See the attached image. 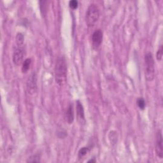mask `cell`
<instances>
[{
	"mask_svg": "<svg viewBox=\"0 0 163 163\" xmlns=\"http://www.w3.org/2000/svg\"><path fill=\"white\" fill-rule=\"evenodd\" d=\"M24 56V49L23 47H17L13 54V62L15 65L19 66Z\"/></svg>",
	"mask_w": 163,
	"mask_h": 163,
	"instance_id": "cell-6",
	"label": "cell"
},
{
	"mask_svg": "<svg viewBox=\"0 0 163 163\" xmlns=\"http://www.w3.org/2000/svg\"><path fill=\"white\" fill-rule=\"evenodd\" d=\"M55 78L57 83L63 86L67 82V66L64 57H59L56 61L55 67Z\"/></svg>",
	"mask_w": 163,
	"mask_h": 163,
	"instance_id": "cell-1",
	"label": "cell"
},
{
	"mask_svg": "<svg viewBox=\"0 0 163 163\" xmlns=\"http://www.w3.org/2000/svg\"><path fill=\"white\" fill-rule=\"evenodd\" d=\"M37 75H36L35 73H33L29 75L27 81V90L29 94H33L37 90Z\"/></svg>",
	"mask_w": 163,
	"mask_h": 163,
	"instance_id": "cell-4",
	"label": "cell"
},
{
	"mask_svg": "<svg viewBox=\"0 0 163 163\" xmlns=\"http://www.w3.org/2000/svg\"><path fill=\"white\" fill-rule=\"evenodd\" d=\"M76 108H77V113L78 119L80 120V121H84L85 120V113H84V109L82 104L80 101H77Z\"/></svg>",
	"mask_w": 163,
	"mask_h": 163,
	"instance_id": "cell-9",
	"label": "cell"
},
{
	"mask_svg": "<svg viewBox=\"0 0 163 163\" xmlns=\"http://www.w3.org/2000/svg\"><path fill=\"white\" fill-rule=\"evenodd\" d=\"M88 162H96V160L95 159H90L88 161Z\"/></svg>",
	"mask_w": 163,
	"mask_h": 163,
	"instance_id": "cell-18",
	"label": "cell"
},
{
	"mask_svg": "<svg viewBox=\"0 0 163 163\" xmlns=\"http://www.w3.org/2000/svg\"><path fill=\"white\" fill-rule=\"evenodd\" d=\"M99 17V10L96 4L89 6L86 14V22L88 27H93L98 22Z\"/></svg>",
	"mask_w": 163,
	"mask_h": 163,
	"instance_id": "cell-2",
	"label": "cell"
},
{
	"mask_svg": "<svg viewBox=\"0 0 163 163\" xmlns=\"http://www.w3.org/2000/svg\"><path fill=\"white\" fill-rule=\"evenodd\" d=\"M137 105L140 110H143L145 108V101L143 98H138L137 100Z\"/></svg>",
	"mask_w": 163,
	"mask_h": 163,
	"instance_id": "cell-14",
	"label": "cell"
},
{
	"mask_svg": "<svg viewBox=\"0 0 163 163\" xmlns=\"http://www.w3.org/2000/svg\"><path fill=\"white\" fill-rule=\"evenodd\" d=\"M31 63V59L30 58L26 59L25 61H24L22 67V71L23 73H26V72L29 70Z\"/></svg>",
	"mask_w": 163,
	"mask_h": 163,
	"instance_id": "cell-10",
	"label": "cell"
},
{
	"mask_svg": "<svg viewBox=\"0 0 163 163\" xmlns=\"http://www.w3.org/2000/svg\"><path fill=\"white\" fill-rule=\"evenodd\" d=\"M40 11L43 16H45L48 9V5L47 1H40Z\"/></svg>",
	"mask_w": 163,
	"mask_h": 163,
	"instance_id": "cell-11",
	"label": "cell"
},
{
	"mask_svg": "<svg viewBox=\"0 0 163 163\" xmlns=\"http://www.w3.org/2000/svg\"><path fill=\"white\" fill-rule=\"evenodd\" d=\"M162 45H161L159 46V48L158 50V52H157L156 54V58L158 60V61H161L162 58Z\"/></svg>",
	"mask_w": 163,
	"mask_h": 163,
	"instance_id": "cell-16",
	"label": "cell"
},
{
	"mask_svg": "<svg viewBox=\"0 0 163 163\" xmlns=\"http://www.w3.org/2000/svg\"><path fill=\"white\" fill-rule=\"evenodd\" d=\"M89 151V148L87 147H82V148H80L78 151V158L79 159H82V158H83L84 156H85Z\"/></svg>",
	"mask_w": 163,
	"mask_h": 163,
	"instance_id": "cell-13",
	"label": "cell"
},
{
	"mask_svg": "<svg viewBox=\"0 0 163 163\" xmlns=\"http://www.w3.org/2000/svg\"><path fill=\"white\" fill-rule=\"evenodd\" d=\"M78 3L77 1H76V0H71V1H70L69 2V5H70V7L72 9H76L78 7Z\"/></svg>",
	"mask_w": 163,
	"mask_h": 163,
	"instance_id": "cell-17",
	"label": "cell"
},
{
	"mask_svg": "<svg viewBox=\"0 0 163 163\" xmlns=\"http://www.w3.org/2000/svg\"><path fill=\"white\" fill-rule=\"evenodd\" d=\"M40 157L39 155H34L31 157H30L28 160V162H40Z\"/></svg>",
	"mask_w": 163,
	"mask_h": 163,
	"instance_id": "cell-15",
	"label": "cell"
},
{
	"mask_svg": "<svg viewBox=\"0 0 163 163\" xmlns=\"http://www.w3.org/2000/svg\"><path fill=\"white\" fill-rule=\"evenodd\" d=\"M24 35L19 33L17 34L16 36V43L17 47H23V44H24Z\"/></svg>",
	"mask_w": 163,
	"mask_h": 163,
	"instance_id": "cell-12",
	"label": "cell"
},
{
	"mask_svg": "<svg viewBox=\"0 0 163 163\" xmlns=\"http://www.w3.org/2000/svg\"><path fill=\"white\" fill-rule=\"evenodd\" d=\"M65 120L69 124H71L74 121V110L73 105L70 104L65 113Z\"/></svg>",
	"mask_w": 163,
	"mask_h": 163,
	"instance_id": "cell-8",
	"label": "cell"
},
{
	"mask_svg": "<svg viewBox=\"0 0 163 163\" xmlns=\"http://www.w3.org/2000/svg\"><path fill=\"white\" fill-rule=\"evenodd\" d=\"M145 75L147 81H152L155 77V63L152 54L148 52L145 56Z\"/></svg>",
	"mask_w": 163,
	"mask_h": 163,
	"instance_id": "cell-3",
	"label": "cell"
},
{
	"mask_svg": "<svg viewBox=\"0 0 163 163\" xmlns=\"http://www.w3.org/2000/svg\"><path fill=\"white\" fill-rule=\"evenodd\" d=\"M103 31L100 29H96L92 34L93 47L94 49H97L101 45L103 40Z\"/></svg>",
	"mask_w": 163,
	"mask_h": 163,
	"instance_id": "cell-7",
	"label": "cell"
},
{
	"mask_svg": "<svg viewBox=\"0 0 163 163\" xmlns=\"http://www.w3.org/2000/svg\"><path fill=\"white\" fill-rule=\"evenodd\" d=\"M155 152L160 159L163 157V140L161 131L159 130L157 132L156 142H155Z\"/></svg>",
	"mask_w": 163,
	"mask_h": 163,
	"instance_id": "cell-5",
	"label": "cell"
}]
</instances>
